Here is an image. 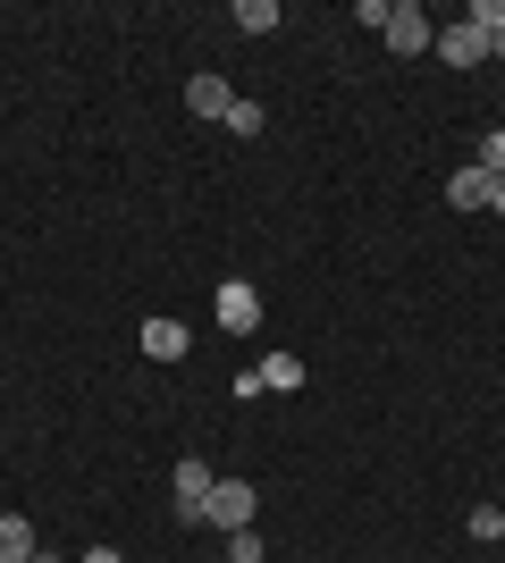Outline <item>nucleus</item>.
Wrapping results in <instances>:
<instances>
[{"instance_id":"obj_1","label":"nucleus","mask_w":505,"mask_h":563,"mask_svg":"<svg viewBox=\"0 0 505 563\" xmlns=\"http://www.w3.org/2000/svg\"><path fill=\"white\" fill-rule=\"evenodd\" d=\"M362 25H380V34H387V51H430V43H438V34H430V18H421L413 0H396V9H387V0H362Z\"/></svg>"},{"instance_id":"obj_2","label":"nucleus","mask_w":505,"mask_h":563,"mask_svg":"<svg viewBox=\"0 0 505 563\" xmlns=\"http://www.w3.org/2000/svg\"><path fill=\"white\" fill-rule=\"evenodd\" d=\"M253 505H262V496H253V479H219V488H211V514H202V521H219V530L237 539V530H253Z\"/></svg>"},{"instance_id":"obj_3","label":"nucleus","mask_w":505,"mask_h":563,"mask_svg":"<svg viewBox=\"0 0 505 563\" xmlns=\"http://www.w3.org/2000/svg\"><path fill=\"white\" fill-rule=\"evenodd\" d=\"M447 194H455V211H505V177H497V168H481V161L455 168V186H447Z\"/></svg>"},{"instance_id":"obj_4","label":"nucleus","mask_w":505,"mask_h":563,"mask_svg":"<svg viewBox=\"0 0 505 563\" xmlns=\"http://www.w3.org/2000/svg\"><path fill=\"white\" fill-rule=\"evenodd\" d=\"M211 488H219V471L186 454V463H177V521H202V514H211Z\"/></svg>"},{"instance_id":"obj_5","label":"nucleus","mask_w":505,"mask_h":563,"mask_svg":"<svg viewBox=\"0 0 505 563\" xmlns=\"http://www.w3.org/2000/svg\"><path fill=\"white\" fill-rule=\"evenodd\" d=\"M430 51L447 59V68H481V59H488V34H481L472 18H463V25H447V34H438Z\"/></svg>"},{"instance_id":"obj_6","label":"nucleus","mask_w":505,"mask_h":563,"mask_svg":"<svg viewBox=\"0 0 505 563\" xmlns=\"http://www.w3.org/2000/svg\"><path fill=\"white\" fill-rule=\"evenodd\" d=\"M219 329H228V336H244V329H253V320H262V295H253V286H244V278H228V286H219Z\"/></svg>"},{"instance_id":"obj_7","label":"nucleus","mask_w":505,"mask_h":563,"mask_svg":"<svg viewBox=\"0 0 505 563\" xmlns=\"http://www.w3.org/2000/svg\"><path fill=\"white\" fill-rule=\"evenodd\" d=\"M186 110H194V118H228V110H237L228 76H194V85H186Z\"/></svg>"},{"instance_id":"obj_8","label":"nucleus","mask_w":505,"mask_h":563,"mask_svg":"<svg viewBox=\"0 0 505 563\" xmlns=\"http://www.w3.org/2000/svg\"><path fill=\"white\" fill-rule=\"evenodd\" d=\"M144 353L152 362H177L186 353V320H144Z\"/></svg>"},{"instance_id":"obj_9","label":"nucleus","mask_w":505,"mask_h":563,"mask_svg":"<svg viewBox=\"0 0 505 563\" xmlns=\"http://www.w3.org/2000/svg\"><path fill=\"white\" fill-rule=\"evenodd\" d=\"M34 555V521L25 514H0V563H25Z\"/></svg>"},{"instance_id":"obj_10","label":"nucleus","mask_w":505,"mask_h":563,"mask_svg":"<svg viewBox=\"0 0 505 563\" xmlns=\"http://www.w3.org/2000/svg\"><path fill=\"white\" fill-rule=\"evenodd\" d=\"M253 378H262V387H278V396H295V387H304V362H295V353H270Z\"/></svg>"},{"instance_id":"obj_11","label":"nucleus","mask_w":505,"mask_h":563,"mask_svg":"<svg viewBox=\"0 0 505 563\" xmlns=\"http://www.w3.org/2000/svg\"><path fill=\"white\" fill-rule=\"evenodd\" d=\"M237 25L244 34H270V25H278V0H237Z\"/></svg>"},{"instance_id":"obj_12","label":"nucleus","mask_w":505,"mask_h":563,"mask_svg":"<svg viewBox=\"0 0 505 563\" xmlns=\"http://www.w3.org/2000/svg\"><path fill=\"white\" fill-rule=\"evenodd\" d=\"M219 126H237V135H262V126H270V118H262V101H237V110H228V118H219Z\"/></svg>"},{"instance_id":"obj_13","label":"nucleus","mask_w":505,"mask_h":563,"mask_svg":"<svg viewBox=\"0 0 505 563\" xmlns=\"http://www.w3.org/2000/svg\"><path fill=\"white\" fill-rule=\"evenodd\" d=\"M463 530H472V539H497V530H505V505H472V521H463Z\"/></svg>"},{"instance_id":"obj_14","label":"nucleus","mask_w":505,"mask_h":563,"mask_svg":"<svg viewBox=\"0 0 505 563\" xmlns=\"http://www.w3.org/2000/svg\"><path fill=\"white\" fill-rule=\"evenodd\" d=\"M481 168H497V177H505V126H488V135H481Z\"/></svg>"},{"instance_id":"obj_15","label":"nucleus","mask_w":505,"mask_h":563,"mask_svg":"<svg viewBox=\"0 0 505 563\" xmlns=\"http://www.w3.org/2000/svg\"><path fill=\"white\" fill-rule=\"evenodd\" d=\"M472 25H481V34H505V0H481V9H472Z\"/></svg>"},{"instance_id":"obj_16","label":"nucleus","mask_w":505,"mask_h":563,"mask_svg":"<svg viewBox=\"0 0 505 563\" xmlns=\"http://www.w3.org/2000/svg\"><path fill=\"white\" fill-rule=\"evenodd\" d=\"M76 563H119V547H94V555H76Z\"/></svg>"},{"instance_id":"obj_17","label":"nucleus","mask_w":505,"mask_h":563,"mask_svg":"<svg viewBox=\"0 0 505 563\" xmlns=\"http://www.w3.org/2000/svg\"><path fill=\"white\" fill-rule=\"evenodd\" d=\"M488 59H505V34H488Z\"/></svg>"},{"instance_id":"obj_18","label":"nucleus","mask_w":505,"mask_h":563,"mask_svg":"<svg viewBox=\"0 0 505 563\" xmlns=\"http://www.w3.org/2000/svg\"><path fill=\"white\" fill-rule=\"evenodd\" d=\"M244 563H270V555H244Z\"/></svg>"}]
</instances>
